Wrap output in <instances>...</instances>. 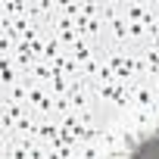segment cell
<instances>
[{
  "instance_id": "cell-1",
  "label": "cell",
  "mask_w": 159,
  "mask_h": 159,
  "mask_svg": "<svg viewBox=\"0 0 159 159\" xmlns=\"http://www.w3.org/2000/svg\"><path fill=\"white\" fill-rule=\"evenodd\" d=\"M128 159H159V131H153L140 143H134V150L128 153Z\"/></svg>"
}]
</instances>
